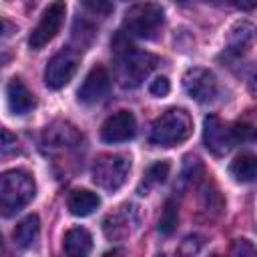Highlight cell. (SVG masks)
I'll use <instances>...</instances> for the list:
<instances>
[{
    "instance_id": "cell-5",
    "label": "cell",
    "mask_w": 257,
    "mask_h": 257,
    "mask_svg": "<svg viewBox=\"0 0 257 257\" xmlns=\"http://www.w3.org/2000/svg\"><path fill=\"white\" fill-rule=\"evenodd\" d=\"M131 171V161L122 155H100L92 165V181L106 191H116L124 185Z\"/></svg>"
},
{
    "instance_id": "cell-16",
    "label": "cell",
    "mask_w": 257,
    "mask_h": 257,
    "mask_svg": "<svg viewBox=\"0 0 257 257\" xmlns=\"http://www.w3.org/2000/svg\"><path fill=\"white\" fill-rule=\"evenodd\" d=\"M227 44H229V50L235 52V54H241V52L249 50V46L253 44V24L251 22H245V20L239 22V24H235L229 30Z\"/></svg>"
},
{
    "instance_id": "cell-14",
    "label": "cell",
    "mask_w": 257,
    "mask_h": 257,
    "mask_svg": "<svg viewBox=\"0 0 257 257\" xmlns=\"http://www.w3.org/2000/svg\"><path fill=\"white\" fill-rule=\"evenodd\" d=\"M64 253L70 257H84L92 251V235L84 227H72L64 233Z\"/></svg>"
},
{
    "instance_id": "cell-21",
    "label": "cell",
    "mask_w": 257,
    "mask_h": 257,
    "mask_svg": "<svg viewBox=\"0 0 257 257\" xmlns=\"http://www.w3.org/2000/svg\"><path fill=\"white\" fill-rule=\"evenodd\" d=\"M199 175H203V165L199 163L197 157H187L185 167H183V179L185 181H197Z\"/></svg>"
},
{
    "instance_id": "cell-12",
    "label": "cell",
    "mask_w": 257,
    "mask_h": 257,
    "mask_svg": "<svg viewBox=\"0 0 257 257\" xmlns=\"http://www.w3.org/2000/svg\"><path fill=\"white\" fill-rule=\"evenodd\" d=\"M137 221H139L137 209L133 205H122V207H118L116 211H112L102 221V231H104L106 239L120 241V239H126L133 233Z\"/></svg>"
},
{
    "instance_id": "cell-25",
    "label": "cell",
    "mask_w": 257,
    "mask_h": 257,
    "mask_svg": "<svg viewBox=\"0 0 257 257\" xmlns=\"http://www.w3.org/2000/svg\"><path fill=\"white\" fill-rule=\"evenodd\" d=\"M255 253V247L251 241L247 239H235L233 241V247H231V255H253Z\"/></svg>"
},
{
    "instance_id": "cell-11",
    "label": "cell",
    "mask_w": 257,
    "mask_h": 257,
    "mask_svg": "<svg viewBox=\"0 0 257 257\" xmlns=\"http://www.w3.org/2000/svg\"><path fill=\"white\" fill-rule=\"evenodd\" d=\"M137 135V120L131 110H118L110 114L100 126V139L104 143H124Z\"/></svg>"
},
{
    "instance_id": "cell-26",
    "label": "cell",
    "mask_w": 257,
    "mask_h": 257,
    "mask_svg": "<svg viewBox=\"0 0 257 257\" xmlns=\"http://www.w3.org/2000/svg\"><path fill=\"white\" fill-rule=\"evenodd\" d=\"M233 135H235V141H251L253 139V126L251 124H233Z\"/></svg>"
},
{
    "instance_id": "cell-24",
    "label": "cell",
    "mask_w": 257,
    "mask_h": 257,
    "mask_svg": "<svg viewBox=\"0 0 257 257\" xmlns=\"http://www.w3.org/2000/svg\"><path fill=\"white\" fill-rule=\"evenodd\" d=\"M169 90H171V82H169V78L167 76H159V78H155L151 84H149V92L153 94V96H167L169 94Z\"/></svg>"
},
{
    "instance_id": "cell-27",
    "label": "cell",
    "mask_w": 257,
    "mask_h": 257,
    "mask_svg": "<svg viewBox=\"0 0 257 257\" xmlns=\"http://www.w3.org/2000/svg\"><path fill=\"white\" fill-rule=\"evenodd\" d=\"M257 4V0H235V6L241 10H253Z\"/></svg>"
},
{
    "instance_id": "cell-7",
    "label": "cell",
    "mask_w": 257,
    "mask_h": 257,
    "mask_svg": "<svg viewBox=\"0 0 257 257\" xmlns=\"http://www.w3.org/2000/svg\"><path fill=\"white\" fill-rule=\"evenodd\" d=\"M78 62H80V56L72 48L60 50L58 54H54L48 60L46 70H44V82H46V86L52 88V90H58V88L66 86L72 80V76L76 74Z\"/></svg>"
},
{
    "instance_id": "cell-9",
    "label": "cell",
    "mask_w": 257,
    "mask_h": 257,
    "mask_svg": "<svg viewBox=\"0 0 257 257\" xmlns=\"http://www.w3.org/2000/svg\"><path fill=\"white\" fill-rule=\"evenodd\" d=\"M203 141H205V147L217 155V157H223L227 155L233 147H235V135H233V124H225L219 116L215 114H209L205 118V124H203Z\"/></svg>"
},
{
    "instance_id": "cell-15",
    "label": "cell",
    "mask_w": 257,
    "mask_h": 257,
    "mask_svg": "<svg viewBox=\"0 0 257 257\" xmlns=\"http://www.w3.org/2000/svg\"><path fill=\"white\" fill-rule=\"evenodd\" d=\"M98 205H100V197L88 189H76L66 199L68 211L76 217H86V215L94 213L98 209Z\"/></svg>"
},
{
    "instance_id": "cell-4",
    "label": "cell",
    "mask_w": 257,
    "mask_h": 257,
    "mask_svg": "<svg viewBox=\"0 0 257 257\" xmlns=\"http://www.w3.org/2000/svg\"><path fill=\"white\" fill-rule=\"evenodd\" d=\"M165 20V12L163 6L153 2V0H145L139 2L135 6H131L124 12V20L122 26L126 30V34L137 36V38H155L157 32L161 30Z\"/></svg>"
},
{
    "instance_id": "cell-2",
    "label": "cell",
    "mask_w": 257,
    "mask_h": 257,
    "mask_svg": "<svg viewBox=\"0 0 257 257\" xmlns=\"http://www.w3.org/2000/svg\"><path fill=\"white\" fill-rule=\"evenodd\" d=\"M36 195V183L30 173L14 169L0 175V217H12L24 209Z\"/></svg>"
},
{
    "instance_id": "cell-23",
    "label": "cell",
    "mask_w": 257,
    "mask_h": 257,
    "mask_svg": "<svg viewBox=\"0 0 257 257\" xmlns=\"http://www.w3.org/2000/svg\"><path fill=\"white\" fill-rule=\"evenodd\" d=\"M16 147H18L16 137H14L6 126H2V124H0V155L14 153V151H16Z\"/></svg>"
},
{
    "instance_id": "cell-20",
    "label": "cell",
    "mask_w": 257,
    "mask_h": 257,
    "mask_svg": "<svg viewBox=\"0 0 257 257\" xmlns=\"http://www.w3.org/2000/svg\"><path fill=\"white\" fill-rule=\"evenodd\" d=\"M177 223H179V205L175 199H167L163 213L159 217V233L171 235L177 229Z\"/></svg>"
},
{
    "instance_id": "cell-29",
    "label": "cell",
    "mask_w": 257,
    "mask_h": 257,
    "mask_svg": "<svg viewBox=\"0 0 257 257\" xmlns=\"http://www.w3.org/2000/svg\"><path fill=\"white\" fill-rule=\"evenodd\" d=\"M4 253V239H2V235H0V255Z\"/></svg>"
},
{
    "instance_id": "cell-28",
    "label": "cell",
    "mask_w": 257,
    "mask_h": 257,
    "mask_svg": "<svg viewBox=\"0 0 257 257\" xmlns=\"http://www.w3.org/2000/svg\"><path fill=\"white\" fill-rule=\"evenodd\" d=\"M203 2H207V4H213V6H219V4H223V2H227V0H203Z\"/></svg>"
},
{
    "instance_id": "cell-17",
    "label": "cell",
    "mask_w": 257,
    "mask_h": 257,
    "mask_svg": "<svg viewBox=\"0 0 257 257\" xmlns=\"http://www.w3.org/2000/svg\"><path fill=\"white\" fill-rule=\"evenodd\" d=\"M38 235H40V219H38V215H28V217H24L16 225V229H14V243L18 247L26 249V247H30L38 239Z\"/></svg>"
},
{
    "instance_id": "cell-10",
    "label": "cell",
    "mask_w": 257,
    "mask_h": 257,
    "mask_svg": "<svg viewBox=\"0 0 257 257\" xmlns=\"http://www.w3.org/2000/svg\"><path fill=\"white\" fill-rule=\"evenodd\" d=\"M110 88V76L104 66H92L84 76L82 84L76 90V98L80 104H94L100 102Z\"/></svg>"
},
{
    "instance_id": "cell-19",
    "label": "cell",
    "mask_w": 257,
    "mask_h": 257,
    "mask_svg": "<svg viewBox=\"0 0 257 257\" xmlns=\"http://www.w3.org/2000/svg\"><path fill=\"white\" fill-rule=\"evenodd\" d=\"M169 171H171V165L167 161H157L153 163L147 171H145V179H143V185H141V191H149L151 187H157V185H163L169 177Z\"/></svg>"
},
{
    "instance_id": "cell-30",
    "label": "cell",
    "mask_w": 257,
    "mask_h": 257,
    "mask_svg": "<svg viewBox=\"0 0 257 257\" xmlns=\"http://www.w3.org/2000/svg\"><path fill=\"white\" fill-rule=\"evenodd\" d=\"M2 26H4V24H2V20H0V32H2Z\"/></svg>"
},
{
    "instance_id": "cell-1",
    "label": "cell",
    "mask_w": 257,
    "mask_h": 257,
    "mask_svg": "<svg viewBox=\"0 0 257 257\" xmlns=\"http://www.w3.org/2000/svg\"><path fill=\"white\" fill-rule=\"evenodd\" d=\"M112 48L118 56L116 80L122 88H137L159 62L157 56H153L149 52H141L133 44H128L122 38V34L116 36V40L112 42Z\"/></svg>"
},
{
    "instance_id": "cell-8",
    "label": "cell",
    "mask_w": 257,
    "mask_h": 257,
    "mask_svg": "<svg viewBox=\"0 0 257 257\" xmlns=\"http://www.w3.org/2000/svg\"><path fill=\"white\" fill-rule=\"evenodd\" d=\"M183 88L193 100L209 102V100H213L217 96L219 84H217V78H215V74L211 70L195 66V68H189L183 74Z\"/></svg>"
},
{
    "instance_id": "cell-13",
    "label": "cell",
    "mask_w": 257,
    "mask_h": 257,
    "mask_svg": "<svg viewBox=\"0 0 257 257\" xmlns=\"http://www.w3.org/2000/svg\"><path fill=\"white\" fill-rule=\"evenodd\" d=\"M6 104L12 114L22 116L36 106V100H34V94L28 90V86L20 78H12L6 86Z\"/></svg>"
},
{
    "instance_id": "cell-22",
    "label": "cell",
    "mask_w": 257,
    "mask_h": 257,
    "mask_svg": "<svg viewBox=\"0 0 257 257\" xmlns=\"http://www.w3.org/2000/svg\"><path fill=\"white\" fill-rule=\"evenodd\" d=\"M82 4H84V8L88 12H92L96 16H102L104 18V16L112 14V4L108 0H82Z\"/></svg>"
},
{
    "instance_id": "cell-6",
    "label": "cell",
    "mask_w": 257,
    "mask_h": 257,
    "mask_svg": "<svg viewBox=\"0 0 257 257\" xmlns=\"http://www.w3.org/2000/svg\"><path fill=\"white\" fill-rule=\"evenodd\" d=\"M64 14H66L64 0H54L52 4H48V8L42 12L38 24L34 26V30L28 36V44L32 50L44 48L60 32V26L64 22Z\"/></svg>"
},
{
    "instance_id": "cell-18",
    "label": "cell",
    "mask_w": 257,
    "mask_h": 257,
    "mask_svg": "<svg viewBox=\"0 0 257 257\" xmlns=\"http://www.w3.org/2000/svg\"><path fill=\"white\" fill-rule=\"evenodd\" d=\"M229 175L237 183H251V181H255V175H257V161H255V157L249 155V153L239 155L229 165Z\"/></svg>"
},
{
    "instance_id": "cell-3",
    "label": "cell",
    "mask_w": 257,
    "mask_h": 257,
    "mask_svg": "<svg viewBox=\"0 0 257 257\" xmlns=\"http://www.w3.org/2000/svg\"><path fill=\"white\" fill-rule=\"evenodd\" d=\"M193 133V118L185 108H169L151 124V143L161 147H175L187 141Z\"/></svg>"
}]
</instances>
